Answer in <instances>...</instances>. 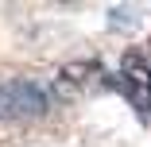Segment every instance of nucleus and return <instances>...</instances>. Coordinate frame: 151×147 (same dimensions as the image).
Listing matches in <instances>:
<instances>
[{
    "instance_id": "f257e3e1",
    "label": "nucleus",
    "mask_w": 151,
    "mask_h": 147,
    "mask_svg": "<svg viewBox=\"0 0 151 147\" xmlns=\"http://www.w3.org/2000/svg\"><path fill=\"white\" fill-rule=\"evenodd\" d=\"M50 97L35 81H0V116H43Z\"/></svg>"
},
{
    "instance_id": "f03ea898",
    "label": "nucleus",
    "mask_w": 151,
    "mask_h": 147,
    "mask_svg": "<svg viewBox=\"0 0 151 147\" xmlns=\"http://www.w3.org/2000/svg\"><path fill=\"white\" fill-rule=\"evenodd\" d=\"M120 85H124L132 108H139L143 116H151V74H147V66L136 54H128L124 66H120Z\"/></svg>"
}]
</instances>
